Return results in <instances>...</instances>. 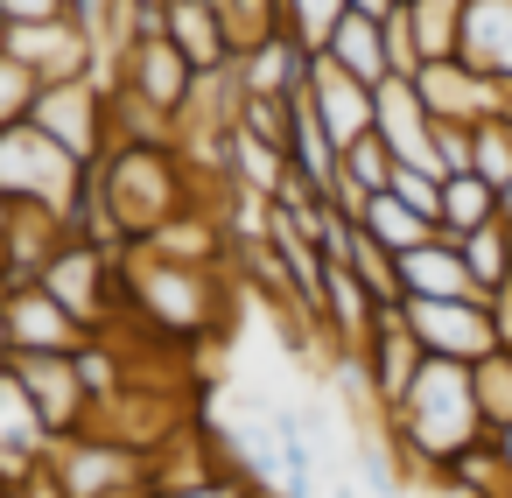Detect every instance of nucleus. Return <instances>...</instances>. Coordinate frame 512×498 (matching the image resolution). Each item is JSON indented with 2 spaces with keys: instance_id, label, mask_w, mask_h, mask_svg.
<instances>
[{
  "instance_id": "obj_3",
  "label": "nucleus",
  "mask_w": 512,
  "mask_h": 498,
  "mask_svg": "<svg viewBox=\"0 0 512 498\" xmlns=\"http://www.w3.org/2000/svg\"><path fill=\"white\" fill-rule=\"evenodd\" d=\"M78 190H85V162H71L36 120L0 127V197L8 204H50L71 218Z\"/></svg>"
},
{
  "instance_id": "obj_46",
  "label": "nucleus",
  "mask_w": 512,
  "mask_h": 498,
  "mask_svg": "<svg viewBox=\"0 0 512 498\" xmlns=\"http://www.w3.org/2000/svg\"><path fill=\"white\" fill-rule=\"evenodd\" d=\"M0 50H8V22H0Z\"/></svg>"
},
{
  "instance_id": "obj_22",
  "label": "nucleus",
  "mask_w": 512,
  "mask_h": 498,
  "mask_svg": "<svg viewBox=\"0 0 512 498\" xmlns=\"http://www.w3.org/2000/svg\"><path fill=\"white\" fill-rule=\"evenodd\" d=\"M323 57H330V64H344L358 85L393 78V71H386V29H379V15H358V8L337 22V36H330V50H323Z\"/></svg>"
},
{
  "instance_id": "obj_41",
  "label": "nucleus",
  "mask_w": 512,
  "mask_h": 498,
  "mask_svg": "<svg viewBox=\"0 0 512 498\" xmlns=\"http://www.w3.org/2000/svg\"><path fill=\"white\" fill-rule=\"evenodd\" d=\"M323 498H358V484H351V477H330V484H323Z\"/></svg>"
},
{
  "instance_id": "obj_28",
  "label": "nucleus",
  "mask_w": 512,
  "mask_h": 498,
  "mask_svg": "<svg viewBox=\"0 0 512 498\" xmlns=\"http://www.w3.org/2000/svg\"><path fill=\"white\" fill-rule=\"evenodd\" d=\"M344 15H351V0H281V36H295L309 57H323Z\"/></svg>"
},
{
  "instance_id": "obj_4",
  "label": "nucleus",
  "mask_w": 512,
  "mask_h": 498,
  "mask_svg": "<svg viewBox=\"0 0 512 498\" xmlns=\"http://www.w3.org/2000/svg\"><path fill=\"white\" fill-rule=\"evenodd\" d=\"M36 281L71 309V323H78L85 337H99V330L120 323V253H99V246L71 239V246L50 253V267H43Z\"/></svg>"
},
{
  "instance_id": "obj_14",
  "label": "nucleus",
  "mask_w": 512,
  "mask_h": 498,
  "mask_svg": "<svg viewBox=\"0 0 512 498\" xmlns=\"http://www.w3.org/2000/svg\"><path fill=\"white\" fill-rule=\"evenodd\" d=\"M50 449H57V435L43 428L36 400L22 393V379H15V365H8V372H0V477H8V484L36 477V470L50 463Z\"/></svg>"
},
{
  "instance_id": "obj_6",
  "label": "nucleus",
  "mask_w": 512,
  "mask_h": 498,
  "mask_svg": "<svg viewBox=\"0 0 512 498\" xmlns=\"http://www.w3.org/2000/svg\"><path fill=\"white\" fill-rule=\"evenodd\" d=\"M197 78H204V71H190V57L162 36V15H141V36H134V50L120 57V78H113V85H127L134 99H148L155 113L176 120V113L190 106Z\"/></svg>"
},
{
  "instance_id": "obj_30",
  "label": "nucleus",
  "mask_w": 512,
  "mask_h": 498,
  "mask_svg": "<svg viewBox=\"0 0 512 498\" xmlns=\"http://www.w3.org/2000/svg\"><path fill=\"white\" fill-rule=\"evenodd\" d=\"M470 386H477V414L484 428H505L512 421V351H491L470 365Z\"/></svg>"
},
{
  "instance_id": "obj_33",
  "label": "nucleus",
  "mask_w": 512,
  "mask_h": 498,
  "mask_svg": "<svg viewBox=\"0 0 512 498\" xmlns=\"http://www.w3.org/2000/svg\"><path fill=\"white\" fill-rule=\"evenodd\" d=\"M337 169H344L358 190H372V197H379V190L393 183V169H400V162H393V148H386L379 134H365V141H351V148H344V162H337Z\"/></svg>"
},
{
  "instance_id": "obj_35",
  "label": "nucleus",
  "mask_w": 512,
  "mask_h": 498,
  "mask_svg": "<svg viewBox=\"0 0 512 498\" xmlns=\"http://www.w3.org/2000/svg\"><path fill=\"white\" fill-rule=\"evenodd\" d=\"M379 29H386V71H393V78H414V71H421V50H414V29H407V8H393V15H379Z\"/></svg>"
},
{
  "instance_id": "obj_42",
  "label": "nucleus",
  "mask_w": 512,
  "mask_h": 498,
  "mask_svg": "<svg viewBox=\"0 0 512 498\" xmlns=\"http://www.w3.org/2000/svg\"><path fill=\"white\" fill-rule=\"evenodd\" d=\"M351 8H358V15H393L400 0H351Z\"/></svg>"
},
{
  "instance_id": "obj_47",
  "label": "nucleus",
  "mask_w": 512,
  "mask_h": 498,
  "mask_svg": "<svg viewBox=\"0 0 512 498\" xmlns=\"http://www.w3.org/2000/svg\"><path fill=\"white\" fill-rule=\"evenodd\" d=\"M0 372H8V358H0Z\"/></svg>"
},
{
  "instance_id": "obj_36",
  "label": "nucleus",
  "mask_w": 512,
  "mask_h": 498,
  "mask_svg": "<svg viewBox=\"0 0 512 498\" xmlns=\"http://www.w3.org/2000/svg\"><path fill=\"white\" fill-rule=\"evenodd\" d=\"M71 15V0H0V22L8 29H29V22H57Z\"/></svg>"
},
{
  "instance_id": "obj_34",
  "label": "nucleus",
  "mask_w": 512,
  "mask_h": 498,
  "mask_svg": "<svg viewBox=\"0 0 512 498\" xmlns=\"http://www.w3.org/2000/svg\"><path fill=\"white\" fill-rule=\"evenodd\" d=\"M386 190H393V197H400L407 211H421V218H428V225L442 232V176H428V169H407V162H400Z\"/></svg>"
},
{
  "instance_id": "obj_2",
  "label": "nucleus",
  "mask_w": 512,
  "mask_h": 498,
  "mask_svg": "<svg viewBox=\"0 0 512 498\" xmlns=\"http://www.w3.org/2000/svg\"><path fill=\"white\" fill-rule=\"evenodd\" d=\"M99 190H106V211L120 218L127 239H155L162 225H176L183 211L204 204V183L190 176V162L162 141V148H106L99 162Z\"/></svg>"
},
{
  "instance_id": "obj_26",
  "label": "nucleus",
  "mask_w": 512,
  "mask_h": 498,
  "mask_svg": "<svg viewBox=\"0 0 512 498\" xmlns=\"http://www.w3.org/2000/svg\"><path fill=\"white\" fill-rule=\"evenodd\" d=\"M358 225H365V232H372V239H379V246H386L393 260H400V253H414L421 239H435V225H428L421 211H407V204H400L393 190H379V197L365 204V218H358Z\"/></svg>"
},
{
  "instance_id": "obj_15",
  "label": "nucleus",
  "mask_w": 512,
  "mask_h": 498,
  "mask_svg": "<svg viewBox=\"0 0 512 498\" xmlns=\"http://www.w3.org/2000/svg\"><path fill=\"white\" fill-rule=\"evenodd\" d=\"M57 246H71V218L50 211V204H15L8 232H0V281H8V288L36 281Z\"/></svg>"
},
{
  "instance_id": "obj_16",
  "label": "nucleus",
  "mask_w": 512,
  "mask_h": 498,
  "mask_svg": "<svg viewBox=\"0 0 512 498\" xmlns=\"http://www.w3.org/2000/svg\"><path fill=\"white\" fill-rule=\"evenodd\" d=\"M393 267H400V302H484L470 267H463V246L442 239V232L421 239L414 253H400Z\"/></svg>"
},
{
  "instance_id": "obj_13",
  "label": "nucleus",
  "mask_w": 512,
  "mask_h": 498,
  "mask_svg": "<svg viewBox=\"0 0 512 498\" xmlns=\"http://www.w3.org/2000/svg\"><path fill=\"white\" fill-rule=\"evenodd\" d=\"M0 316H8V344H15V358H22V351H78V344H85V330L71 323V309H64L43 281L0 288Z\"/></svg>"
},
{
  "instance_id": "obj_24",
  "label": "nucleus",
  "mask_w": 512,
  "mask_h": 498,
  "mask_svg": "<svg viewBox=\"0 0 512 498\" xmlns=\"http://www.w3.org/2000/svg\"><path fill=\"white\" fill-rule=\"evenodd\" d=\"M498 218V190L484 183V176H442V239H470L477 225H491Z\"/></svg>"
},
{
  "instance_id": "obj_29",
  "label": "nucleus",
  "mask_w": 512,
  "mask_h": 498,
  "mask_svg": "<svg viewBox=\"0 0 512 498\" xmlns=\"http://www.w3.org/2000/svg\"><path fill=\"white\" fill-rule=\"evenodd\" d=\"M344 267H351V274H358V281H365V288H372L386 309L400 302V267H393V253H386V246H379L365 225L351 232V253H344Z\"/></svg>"
},
{
  "instance_id": "obj_5",
  "label": "nucleus",
  "mask_w": 512,
  "mask_h": 498,
  "mask_svg": "<svg viewBox=\"0 0 512 498\" xmlns=\"http://www.w3.org/2000/svg\"><path fill=\"white\" fill-rule=\"evenodd\" d=\"M50 477L64 484V498H113V491H134V484L148 491V456L78 428L50 449Z\"/></svg>"
},
{
  "instance_id": "obj_12",
  "label": "nucleus",
  "mask_w": 512,
  "mask_h": 498,
  "mask_svg": "<svg viewBox=\"0 0 512 498\" xmlns=\"http://www.w3.org/2000/svg\"><path fill=\"white\" fill-rule=\"evenodd\" d=\"M302 99H309V113L323 120V134H330V148H337V155H344L351 141H365V134H372V85H358L344 64L309 57V85H302Z\"/></svg>"
},
{
  "instance_id": "obj_1",
  "label": "nucleus",
  "mask_w": 512,
  "mask_h": 498,
  "mask_svg": "<svg viewBox=\"0 0 512 498\" xmlns=\"http://www.w3.org/2000/svg\"><path fill=\"white\" fill-rule=\"evenodd\" d=\"M232 295H239L232 260H169L141 239L120 253V316L155 344L197 351L232 323Z\"/></svg>"
},
{
  "instance_id": "obj_17",
  "label": "nucleus",
  "mask_w": 512,
  "mask_h": 498,
  "mask_svg": "<svg viewBox=\"0 0 512 498\" xmlns=\"http://www.w3.org/2000/svg\"><path fill=\"white\" fill-rule=\"evenodd\" d=\"M8 57H22L43 85H64V78H85V71H92V43L71 29V15H57V22H29V29H8Z\"/></svg>"
},
{
  "instance_id": "obj_39",
  "label": "nucleus",
  "mask_w": 512,
  "mask_h": 498,
  "mask_svg": "<svg viewBox=\"0 0 512 498\" xmlns=\"http://www.w3.org/2000/svg\"><path fill=\"white\" fill-rule=\"evenodd\" d=\"M15 498H64V484H57V477H50V463H43L36 477H22V484H15Z\"/></svg>"
},
{
  "instance_id": "obj_8",
  "label": "nucleus",
  "mask_w": 512,
  "mask_h": 498,
  "mask_svg": "<svg viewBox=\"0 0 512 498\" xmlns=\"http://www.w3.org/2000/svg\"><path fill=\"white\" fill-rule=\"evenodd\" d=\"M407 330L421 337L428 358H449V365H477L498 351V330H491V309L484 302H400Z\"/></svg>"
},
{
  "instance_id": "obj_23",
  "label": "nucleus",
  "mask_w": 512,
  "mask_h": 498,
  "mask_svg": "<svg viewBox=\"0 0 512 498\" xmlns=\"http://www.w3.org/2000/svg\"><path fill=\"white\" fill-rule=\"evenodd\" d=\"M400 8H407L421 64H442V57L463 50V8H470V0H400Z\"/></svg>"
},
{
  "instance_id": "obj_40",
  "label": "nucleus",
  "mask_w": 512,
  "mask_h": 498,
  "mask_svg": "<svg viewBox=\"0 0 512 498\" xmlns=\"http://www.w3.org/2000/svg\"><path fill=\"white\" fill-rule=\"evenodd\" d=\"M491 449H498V463L512 470V421H505V428H491Z\"/></svg>"
},
{
  "instance_id": "obj_21",
  "label": "nucleus",
  "mask_w": 512,
  "mask_h": 498,
  "mask_svg": "<svg viewBox=\"0 0 512 498\" xmlns=\"http://www.w3.org/2000/svg\"><path fill=\"white\" fill-rule=\"evenodd\" d=\"M456 57L470 71H484V78H512V0H470Z\"/></svg>"
},
{
  "instance_id": "obj_43",
  "label": "nucleus",
  "mask_w": 512,
  "mask_h": 498,
  "mask_svg": "<svg viewBox=\"0 0 512 498\" xmlns=\"http://www.w3.org/2000/svg\"><path fill=\"white\" fill-rule=\"evenodd\" d=\"M498 218H505V225H512V183H505V190H498Z\"/></svg>"
},
{
  "instance_id": "obj_7",
  "label": "nucleus",
  "mask_w": 512,
  "mask_h": 498,
  "mask_svg": "<svg viewBox=\"0 0 512 498\" xmlns=\"http://www.w3.org/2000/svg\"><path fill=\"white\" fill-rule=\"evenodd\" d=\"M71 162H99L106 155V85H92V78H64V85H43L36 92V113H29Z\"/></svg>"
},
{
  "instance_id": "obj_32",
  "label": "nucleus",
  "mask_w": 512,
  "mask_h": 498,
  "mask_svg": "<svg viewBox=\"0 0 512 498\" xmlns=\"http://www.w3.org/2000/svg\"><path fill=\"white\" fill-rule=\"evenodd\" d=\"M36 92H43V78H36L22 57L0 50V127H22V120L36 113Z\"/></svg>"
},
{
  "instance_id": "obj_38",
  "label": "nucleus",
  "mask_w": 512,
  "mask_h": 498,
  "mask_svg": "<svg viewBox=\"0 0 512 498\" xmlns=\"http://www.w3.org/2000/svg\"><path fill=\"white\" fill-rule=\"evenodd\" d=\"M484 309H491V330H498V351H512V281H505L498 295H484Z\"/></svg>"
},
{
  "instance_id": "obj_44",
  "label": "nucleus",
  "mask_w": 512,
  "mask_h": 498,
  "mask_svg": "<svg viewBox=\"0 0 512 498\" xmlns=\"http://www.w3.org/2000/svg\"><path fill=\"white\" fill-rule=\"evenodd\" d=\"M113 498H148V491H141V484H134V491H113Z\"/></svg>"
},
{
  "instance_id": "obj_45",
  "label": "nucleus",
  "mask_w": 512,
  "mask_h": 498,
  "mask_svg": "<svg viewBox=\"0 0 512 498\" xmlns=\"http://www.w3.org/2000/svg\"><path fill=\"white\" fill-rule=\"evenodd\" d=\"M0 498H15V484H8V477H0Z\"/></svg>"
},
{
  "instance_id": "obj_20",
  "label": "nucleus",
  "mask_w": 512,
  "mask_h": 498,
  "mask_svg": "<svg viewBox=\"0 0 512 498\" xmlns=\"http://www.w3.org/2000/svg\"><path fill=\"white\" fill-rule=\"evenodd\" d=\"M239 92H260V99H295L309 85V50L295 36H267L260 50H246L239 64Z\"/></svg>"
},
{
  "instance_id": "obj_27",
  "label": "nucleus",
  "mask_w": 512,
  "mask_h": 498,
  "mask_svg": "<svg viewBox=\"0 0 512 498\" xmlns=\"http://www.w3.org/2000/svg\"><path fill=\"white\" fill-rule=\"evenodd\" d=\"M218 22H225V43H232V64L246 50H260L267 36H281V0H211Z\"/></svg>"
},
{
  "instance_id": "obj_19",
  "label": "nucleus",
  "mask_w": 512,
  "mask_h": 498,
  "mask_svg": "<svg viewBox=\"0 0 512 498\" xmlns=\"http://www.w3.org/2000/svg\"><path fill=\"white\" fill-rule=\"evenodd\" d=\"M162 36L190 57V71H225L232 64V43H225V22L211 0H169L162 8Z\"/></svg>"
},
{
  "instance_id": "obj_11",
  "label": "nucleus",
  "mask_w": 512,
  "mask_h": 498,
  "mask_svg": "<svg viewBox=\"0 0 512 498\" xmlns=\"http://www.w3.org/2000/svg\"><path fill=\"white\" fill-rule=\"evenodd\" d=\"M414 92H421V106H428L435 127H484V120H498V78L470 71L463 57L421 64L414 71Z\"/></svg>"
},
{
  "instance_id": "obj_10",
  "label": "nucleus",
  "mask_w": 512,
  "mask_h": 498,
  "mask_svg": "<svg viewBox=\"0 0 512 498\" xmlns=\"http://www.w3.org/2000/svg\"><path fill=\"white\" fill-rule=\"evenodd\" d=\"M372 134L393 148V162L442 176V155H435V120H428V106H421L414 78H379V85H372Z\"/></svg>"
},
{
  "instance_id": "obj_37",
  "label": "nucleus",
  "mask_w": 512,
  "mask_h": 498,
  "mask_svg": "<svg viewBox=\"0 0 512 498\" xmlns=\"http://www.w3.org/2000/svg\"><path fill=\"white\" fill-rule=\"evenodd\" d=\"M148 498H253L246 477H211V484H190V491H148Z\"/></svg>"
},
{
  "instance_id": "obj_9",
  "label": "nucleus",
  "mask_w": 512,
  "mask_h": 498,
  "mask_svg": "<svg viewBox=\"0 0 512 498\" xmlns=\"http://www.w3.org/2000/svg\"><path fill=\"white\" fill-rule=\"evenodd\" d=\"M8 365H15L22 393L36 400V414H43V428H50L57 442L85 428L92 393H85V379H78V358H71V351H22V358H8Z\"/></svg>"
},
{
  "instance_id": "obj_31",
  "label": "nucleus",
  "mask_w": 512,
  "mask_h": 498,
  "mask_svg": "<svg viewBox=\"0 0 512 498\" xmlns=\"http://www.w3.org/2000/svg\"><path fill=\"white\" fill-rule=\"evenodd\" d=\"M470 176H484L491 190H505V183H512V127H505V120L470 127Z\"/></svg>"
},
{
  "instance_id": "obj_18",
  "label": "nucleus",
  "mask_w": 512,
  "mask_h": 498,
  "mask_svg": "<svg viewBox=\"0 0 512 498\" xmlns=\"http://www.w3.org/2000/svg\"><path fill=\"white\" fill-rule=\"evenodd\" d=\"M365 372H372V393H379V407H393L407 386H414V372L428 365V351H421V337L407 330V316L400 309H386L379 323H372V337H365Z\"/></svg>"
},
{
  "instance_id": "obj_25",
  "label": "nucleus",
  "mask_w": 512,
  "mask_h": 498,
  "mask_svg": "<svg viewBox=\"0 0 512 498\" xmlns=\"http://www.w3.org/2000/svg\"><path fill=\"white\" fill-rule=\"evenodd\" d=\"M456 246H463V267H470L477 295H498V288L512 281V225H505V218L477 225V232H470V239H456Z\"/></svg>"
}]
</instances>
